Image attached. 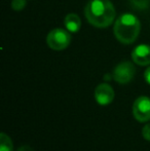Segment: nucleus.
I'll return each instance as SVG.
<instances>
[{"mask_svg": "<svg viewBox=\"0 0 150 151\" xmlns=\"http://www.w3.org/2000/svg\"><path fill=\"white\" fill-rule=\"evenodd\" d=\"M84 14L90 24L96 28H107L114 22L116 12L110 0H90Z\"/></svg>", "mask_w": 150, "mask_h": 151, "instance_id": "1", "label": "nucleus"}, {"mask_svg": "<svg viewBox=\"0 0 150 151\" xmlns=\"http://www.w3.org/2000/svg\"><path fill=\"white\" fill-rule=\"evenodd\" d=\"M141 30V23L136 16L123 14L117 18L113 27L114 36L123 44H131L138 38Z\"/></svg>", "mask_w": 150, "mask_h": 151, "instance_id": "2", "label": "nucleus"}, {"mask_svg": "<svg viewBox=\"0 0 150 151\" xmlns=\"http://www.w3.org/2000/svg\"><path fill=\"white\" fill-rule=\"evenodd\" d=\"M71 42V34L67 29L57 28L47 34L46 43L54 50H63Z\"/></svg>", "mask_w": 150, "mask_h": 151, "instance_id": "3", "label": "nucleus"}, {"mask_svg": "<svg viewBox=\"0 0 150 151\" xmlns=\"http://www.w3.org/2000/svg\"><path fill=\"white\" fill-rule=\"evenodd\" d=\"M136 74V68L131 62H122L118 64L113 70L112 77L116 82L120 84H126L134 78Z\"/></svg>", "mask_w": 150, "mask_h": 151, "instance_id": "4", "label": "nucleus"}, {"mask_svg": "<svg viewBox=\"0 0 150 151\" xmlns=\"http://www.w3.org/2000/svg\"><path fill=\"white\" fill-rule=\"evenodd\" d=\"M133 114L139 122L150 120V98L146 96L139 97L133 104Z\"/></svg>", "mask_w": 150, "mask_h": 151, "instance_id": "5", "label": "nucleus"}, {"mask_svg": "<svg viewBox=\"0 0 150 151\" xmlns=\"http://www.w3.org/2000/svg\"><path fill=\"white\" fill-rule=\"evenodd\" d=\"M95 99L99 105H109L114 99V91L112 86H109L108 83L99 84L95 91Z\"/></svg>", "mask_w": 150, "mask_h": 151, "instance_id": "6", "label": "nucleus"}, {"mask_svg": "<svg viewBox=\"0 0 150 151\" xmlns=\"http://www.w3.org/2000/svg\"><path fill=\"white\" fill-rule=\"evenodd\" d=\"M132 59L137 65H150V45L140 44L137 47H135L132 52Z\"/></svg>", "mask_w": 150, "mask_h": 151, "instance_id": "7", "label": "nucleus"}, {"mask_svg": "<svg viewBox=\"0 0 150 151\" xmlns=\"http://www.w3.org/2000/svg\"><path fill=\"white\" fill-rule=\"evenodd\" d=\"M64 25L66 27V29L70 33H76L80 30L81 27V20L80 18L75 14H69L65 17L64 20Z\"/></svg>", "mask_w": 150, "mask_h": 151, "instance_id": "8", "label": "nucleus"}, {"mask_svg": "<svg viewBox=\"0 0 150 151\" xmlns=\"http://www.w3.org/2000/svg\"><path fill=\"white\" fill-rule=\"evenodd\" d=\"M0 151H14V145L6 134H0Z\"/></svg>", "mask_w": 150, "mask_h": 151, "instance_id": "9", "label": "nucleus"}, {"mask_svg": "<svg viewBox=\"0 0 150 151\" xmlns=\"http://www.w3.org/2000/svg\"><path fill=\"white\" fill-rule=\"evenodd\" d=\"M26 4H27L26 0H12L11 7H12V9L16 10V12H20V10L24 9Z\"/></svg>", "mask_w": 150, "mask_h": 151, "instance_id": "10", "label": "nucleus"}, {"mask_svg": "<svg viewBox=\"0 0 150 151\" xmlns=\"http://www.w3.org/2000/svg\"><path fill=\"white\" fill-rule=\"evenodd\" d=\"M142 135H143V137H144L145 140H147V141H150V122L147 123V124L145 125L144 127H143Z\"/></svg>", "mask_w": 150, "mask_h": 151, "instance_id": "11", "label": "nucleus"}, {"mask_svg": "<svg viewBox=\"0 0 150 151\" xmlns=\"http://www.w3.org/2000/svg\"><path fill=\"white\" fill-rule=\"evenodd\" d=\"M144 78L146 80V82L148 84H150V66L145 70V73H144Z\"/></svg>", "mask_w": 150, "mask_h": 151, "instance_id": "12", "label": "nucleus"}, {"mask_svg": "<svg viewBox=\"0 0 150 151\" xmlns=\"http://www.w3.org/2000/svg\"><path fill=\"white\" fill-rule=\"evenodd\" d=\"M17 151H34L33 150L32 147H30V146L28 145H24V146H21L20 148H19Z\"/></svg>", "mask_w": 150, "mask_h": 151, "instance_id": "13", "label": "nucleus"}]
</instances>
